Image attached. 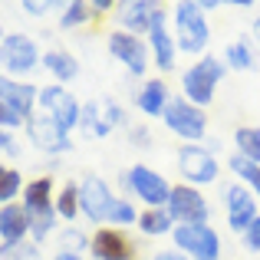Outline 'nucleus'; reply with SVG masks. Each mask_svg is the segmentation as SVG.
Here are the masks:
<instances>
[{
	"instance_id": "ea45409f",
	"label": "nucleus",
	"mask_w": 260,
	"mask_h": 260,
	"mask_svg": "<svg viewBox=\"0 0 260 260\" xmlns=\"http://www.w3.org/2000/svg\"><path fill=\"white\" fill-rule=\"evenodd\" d=\"M53 260H83V257H79V254H56Z\"/></svg>"
},
{
	"instance_id": "4be33fe9",
	"label": "nucleus",
	"mask_w": 260,
	"mask_h": 260,
	"mask_svg": "<svg viewBox=\"0 0 260 260\" xmlns=\"http://www.w3.org/2000/svg\"><path fill=\"white\" fill-rule=\"evenodd\" d=\"M254 63H257V53H254V43L247 37H237L224 46V66L228 70L247 73V70H254Z\"/></svg>"
},
{
	"instance_id": "a19ab883",
	"label": "nucleus",
	"mask_w": 260,
	"mask_h": 260,
	"mask_svg": "<svg viewBox=\"0 0 260 260\" xmlns=\"http://www.w3.org/2000/svg\"><path fill=\"white\" fill-rule=\"evenodd\" d=\"M254 37H257V43H260V17H257V23H254Z\"/></svg>"
},
{
	"instance_id": "b1692460",
	"label": "nucleus",
	"mask_w": 260,
	"mask_h": 260,
	"mask_svg": "<svg viewBox=\"0 0 260 260\" xmlns=\"http://www.w3.org/2000/svg\"><path fill=\"white\" fill-rule=\"evenodd\" d=\"M234 148L241 158L260 165V125H241L234 132Z\"/></svg>"
},
{
	"instance_id": "6e6552de",
	"label": "nucleus",
	"mask_w": 260,
	"mask_h": 260,
	"mask_svg": "<svg viewBox=\"0 0 260 260\" xmlns=\"http://www.w3.org/2000/svg\"><path fill=\"white\" fill-rule=\"evenodd\" d=\"M178 172H181L184 184L191 188H204V184H214L221 175L214 152H208L204 145H181L178 148Z\"/></svg>"
},
{
	"instance_id": "f03ea898",
	"label": "nucleus",
	"mask_w": 260,
	"mask_h": 260,
	"mask_svg": "<svg viewBox=\"0 0 260 260\" xmlns=\"http://www.w3.org/2000/svg\"><path fill=\"white\" fill-rule=\"evenodd\" d=\"M172 37H175L178 50L191 53V56L208 50L211 23H208V13L201 10L198 0H181V4L172 7Z\"/></svg>"
},
{
	"instance_id": "c85d7f7f",
	"label": "nucleus",
	"mask_w": 260,
	"mask_h": 260,
	"mask_svg": "<svg viewBox=\"0 0 260 260\" xmlns=\"http://www.w3.org/2000/svg\"><path fill=\"white\" fill-rule=\"evenodd\" d=\"M86 20H92V13H89V4H83V0H73V4L63 7L59 26H63V30H73V26H83Z\"/></svg>"
},
{
	"instance_id": "4468645a",
	"label": "nucleus",
	"mask_w": 260,
	"mask_h": 260,
	"mask_svg": "<svg viewBox=\"0 0 260 260\" xmlns=\"http://www.w3.org/2000/svg\"><path fill=\"white\" fill-rule=\"evenodd\" d=\"M168 10H155L152 17V26H148V50H152V63L158 66L161 73L175 70V56H178V46H175V37H172V26H168Z\"/></svg>"
},
{
	"instance_id": "6ab92c4d",
	"label": "nucleus",
	"mask_w": 260,
	"mask_h": 260,
	"mask_svg": "<svg viewBox=\"0 0 260 260\" xmlns=\"http://www.w3.org/2000/svg\"><path fill=\"white\" fill-rule=\"evenodd\" d=\"M0 237L4 244H23L30 237V214L23 211V204H4L0 208Z\"/></svg>"
},
{
	"instance_id": "473e14b6",
	"label": "nucleus",
	"mask_w": 260,
	"mask_h": 260,
	"mask_svg": "<svg viewBox=\"0 0 260 260\" xmlns=\"http://www.w3.org/2000/svg\"><path fill=\"white\" fill-rule=\"evenodd\" d=\"M244 247H247L250 254H260V214L254 217V224L244 231Z\"/></svg>"
},
{
	"instance_id": "c9c22d12",
	"label": "nucleus",
	"mask_w": 260,
	"mask_h": 260,
	"mask_svg": "<svg viewBox=\"0 0 260 260\" xmlns=\"http://www.w3.org/2000/svg\"><path fill=\"white\" fill-rule=\"evenodd\" d=\"M112 7H115L112 0H95V4H89V13H92V17H106Z\"/></svg>"
},
{
	"instance_id": "2f4dec72",
	"label": "nucleus",
	"mask_w": 260,
	"mask_h": 260,
	"mask_svg": "<svg viewBox=\"0 0 260 260\" xmlns=\"http://www.w3.org/2000/svg\"><path fill=\"white\" fill-rule=\"evenodd\" d=\"M102 115H106V122L109 125H125V109L119 106V102H112V99H102Z\"/></svg>"
},
{
	"instance_id": "4c0bfd02",
	"label": "nucleus",
	"mask_w": 260,
	"mask_h": 260,
	"mask_svg": "<svg viewBox=\"0 0 260 260\" xmlns=\"http://www.w3.org/2000/svg\"><path fill=\"white\" fill-rule=\"evenodd\" d=\"M152 260H188V257H184L181 250H175V247H172V250H158V254H155Z\"/></svg>"
},
{
	"instance_id": "a878e982",
	"label": "nucleus",
	"mask_w": 260,
	"mask_h": 260,
	"mask_svg": "<svg viewBox=\"0 0 260 260\" xmlns=\"http://www.w3.org/2000/svg\"><path fill=\"white\" fill-rule=\"evenodd\" d=\"M228 168H231L237 178H241L244 188L254 191V198H260V165H254V161H247V158H241V155L234 152V155L228 158Z\"/></svg>"
},
{
	"instance_id": "c756f323",
	"label": "nucleus",
	"mask_w": 260,
	"mask_h": 260,
	"mask_svg": "<svg viewBox=\"0 0 260 260\" xmlns=\"http://www.w3.org/2000/svg\"><path fill=\"white\" fill-rule=\"evenodd\" d=\"M83 250H89V237L79 228H66L59 234V254H79L83 257Z\"/></svg>"
},
{
	"instance_id": "2eb2a0df",
	"label": "nucleus",
	"mask_w": 260,
	"mask_h": 260,
	"mask_svg": "<svg viewBox=\"0 0 260 260\" xmlns=\"http://www.w3.org/2000/svg\"><path fill=\"white\" fill-rule=\"evenodd\" d=\"M224 211H228V228L237 231V234H244L260 214L254 191L244 188V184H228L224 188Z\"/></svg>"
},
{
	"instance_id": "79ce46f5",
	"label": "nucleus",
	"mask_w": 260,
	"mask_h": 260,
	"mask_svg": "<svg viewBox=\"0 0 260 260\" xmlns=\"http://www.w3.org/2000/svg\"><path fill=\"white\" fill-rule=\"evenodd\" d=\"M4 37H7V33H4V30H0V43H4Z\"/></svg>"
},
{
	"instance_id": "ddd939ff",
	"label": "nucleus",
	"mask_w": 260,
	"mask_h": 260,
	"mask_svg": "<svg viewBox=\"0 0 260 260\" xmlns=\"http://www.w3.org/2000/svg\"><path fill=\"white\" fill-rule=\"evenodd\" d=\"M26 135H30V142L40 148V152H46V155H63V152L73 148L70 132H66L56 119H50L46 112L30 115V122H26Z\"/></svg>"
},
{
	"instance_id": "aec40b11",
	"label": "nucleus",
	"mask_w": 260,
	"mask_h": 260,
	"mask_svg": "<svg viewBox=\"0 0 260 260\" xmlns=\"http://www.w3.org/2000/svg\"><path fill=\"white\" fill-rule=\"evenodd\" d=\"M168 102H172V95H168L165 79H148V83H142L139 95H135L139 112L148 115V119H161V115H165V109H168Z\"/></svg>"
},
{
	"instance_id": "f3484780",
	"label": "nucleus",
	"mask_w": 260,
	"mask_h": 260,
	"mask_svg": "<svg viewBox=\"0 0 260 260\" xmlns=\"http://www.w3.org/2000/svg\"><path fill=\"white\" fill-rule=\"evenodd\" d=\"M37 95L40 89L23 83V79H10V76H0V102L13 112V119L20 122H30L33 106H37Z\"/></svg>"
},
{
	"instance_id": "9b49d317",
	"label": "nucleus",
	"mask_w": 260,
	"mask_h": 260,
	"mask_svg": "<svg viewBox=\"0 0 260 260\" xmlns=\"http://www.w3.org/2000/svg\"><path fill=\"white\" fill-rule=\"evenodd\" d=\"M122 184H125L132 194H139L148 208H165L168 194H172V184L148 165H132L125 175H122Z\"/></svg>"
},
{
	"instance_id": "f257e3e1",
	"label": "nucleus",
	"mask_w": 260,
	"mask_h": 260,
	"mask_svg": "<svg viewBox=\"0 0 260 260\" xmlns=\"http://www.w3.org/2000/svg\"><path fill=\"white\" fill-rule=\"evenodd\" d=\"M79 211L99 228H132L139 224V211L128 198H115L106 178L86 175L79 181Z\"/></svg>"
},
{
	"instance_id": "7ed1b4c3",
	"label": "nucleus",
	"mask_w": 260,
	"mask_h": 260,
	"mask_svg": "<svg viewBox=\"0 0 260 260\" xmlns=\"http://www.w3.org/2000/svg\"><path fill=\"white\" fill-rule=\"evenodd\" d=\"M53 178L40 175L23 184V211L30 214V237L33 244H43L56 231V204H53Z\"/></svg>"
},
{
	"instance_id": "dca6fc26",
	"label": "nucleus",
	"mask_w": 260,
	"mask_h": 260,
	"mask_svg": "<svg viewBox=\"0 0 260 260\" xmlns=\"http://www.w3.org/2000/svg\"><path fill=\"white\" fill-rule=\"evenodd\" d=\"M89 250L95 260H135V241H128L125 231L119 228H99L89 237Z\"/></svg>"
},
{
	"instance_id": "58836bf2",
	"label": "nucleus",
	"mask_w": 260,
	"mask_h": 260,
	"mask_svg": "<svg viewBox=\"0 0 260 260\" xmlns=\"http://www.w3.org/2000/svg\"><path fill=\"white\" fill-rule=\"evenodd\" d=\"M132 139H135V145H148V128H132Z\"/></svg>"
},
{
	"instance_id": "e433bc0d",
	"label": "nucleus",
	"mask_w": 260,
	"mask_h": 260,
	"mask_svg": "<svg viewBox=\"0 0 260 260\" xmlns=\"http://www.w3.org/2000/svg\"><path fill=\"white\" fill-rule=\"evenodd\" d=\"M13 125H20V119H13V112L0 102V128H13Z\"/></svg>"
},
{
	"instance_id": "72a5a7b5",
	"label": "nucleus",
	"mask_w": 260,
	"mask_h": 260,
	"mask_svg": "<svg viewBox=\"0 0 260 260\" xmlns=\"http://www.w3.org/2000/svg\"><path fill=\"white\" fill-rule=\"evenodd\" d=\"M0 152H7V155H17L20 148L13 145V135L7 132V128H0Z\"/></svg>"
},
{
	"instance_id": "5701e85b",
	"label": "nucleus",
	"mask_w": 260,
	"mask_h": 260,
	"mask_svg": "<svg viewBox=\"0 0 260 260\" xmlns=\"http://www.w3.org/2000/svg\"><path fill=\"white\" fill-rule=\"evenodd\" d=\"M135 228L142 231L145 237H161V234H172L175 231V221L168 214V208H148L139 214V224Z\"/></svg>"
},
{
	"instance_id": "39448f33",
	"label": "nucleus",
	"mask_w": 260,
	"mask_h": 260,
	"mask_svg": "<svg viewBox=\"0 0 260 260\" xmlns=\"http://www.w3.org/2000/svg\"><path fill=\"white\" fill-rule=\"evenodd\" d=\"M0 63H4V76L20 79L26 73H33L43 63V53H40L37 40L26 37V33H7L4 43H0Z\"/></svg>"
},
{
	"instance_id": "412c9836",
	"label": "nucleus",
	"mask_w": 260,
	"mask_h": 260,
	"mask_svg": "<svg viewBox=\"0 0 260 260\" xmlns=\"http://www.w3.org/2000/svg\"><path fill=\"white\" fill-rule=\"evenodd\" d=\"M40 66H46V70L56 76L59 86H63V83H73V79L79 76L76 56H73V53H66V50H46V53H43V63H40Z\"/></svg>"
},
{
	"instance_id": "20e7f679",
	"label": "nucleus",
	"mask_w": 260,
	"mask_h": 260,
	"mask_svg": "<svg viewBox=\"0 0 260 260\" xmlns=\"http://www.w3.org/2000/svg\"><path fill=\"white\" fill-rule=\"evenodd\" d=\"M224 76H228L224 59L208 56V53H204V59H198L194 66H188V70H184V76H181V95L191 102V106L208 109L211 102H214L217 86H221Z\"/></svg>"
},
{
	"instance_id": "a211bd4d",
	"label": "nucleus",
	"mask_w": 260,
	"mask_h": 260,
	"mask_svg": "<svg viewBox=\"0 0 260 260\" xmlns=\"http://www.w3.org/2000/svg\"><path fill=\"white\" fill-rule=\"evenodd\" d=\"M155 10H158V4H152V0H128V4H119L115 20H119V26L125 33H135V37H139V33H148Z\"/></svg>"
},
{
	"instance_id": "9d476101",
	"label": "nucleus",
	"mask_w": 260,
	"mask_h": 260,
	"mask_svg": "<svg viewBox=\"0 0 260 260\" xmlns=\"http://www.w3.org/2000/svg\"><path fill=\"white\" fill-rule=\"evenodd\" d=\"M168 214H172L175 228L178 224H208L211 217V204L201 194V188H191V184H172V194H168Z\"/></svg>"
},
{
	"instance_id": "bb28decb",
	"label": "nucleus",
	"mask_w": 260,
	"mask_h": 260,
	"mask_svg": "<svg viewBox=\"0 0 260 260\" xmlns=\"http://www.w3.org/2000/svg\"><path fill=\"white\" fill-rule=\"evenodd\" d=\"M53 204H56V214L63 217V221H76V214H79V184L66 181L63 188H59V194L53 198Z\"/></svg>"
},
{
	"instance_id": "423d86ee",
	"label": "nucleus",
	"mask_w": 260,
	"mask_h": 260,
	"mask_svg": "<svg viewBox=\"0 0 260 260\" xmlns=\"http://www.w3.org/2000/svg\"><path fill=\"white\" fill-rule=\"evenodd\" d=\"M175 250L188 260H221V237L211 224H178L172 231Z\"/></svg>"
},
{
	"instance_id": "f704fd0d",
	"label": "nucleus",
	"mask_w": 260,
	"mask_h": 260,
	"mask_svg": "<svg viewBox=\"0 0 260 260\" xmlns=\"http://www.w3.org/2000/svg\"><path fill=\"white\" fill-rule=\"evenodd\" d=\"M20 7H23V10L30 13V17H43V13L50 10V4H37V0H23Z\"/></svg>"
},
{
	"instance_id": "1a4fd4ad",
	"label": "nucleus",
	"mask_w": 260,
	"mask_h": 260,
	"mask_svg": "<svg viewBox=\"0 0 260 260\" xmlns=\"http://www.w3.org/2000/svg\"><path fill=\"white\" fill-rule=\"evenodd\" d=\"M37 106L43 109L50 119H56L66 132H70V128H79V119H83V102H79L66 86H59V83L43 86V89H40V95H37Z\"/></svg>"
},
{
	"instance_id": "cd10ccee",
	"label": "nucleus",
	"mask_w": 260,
	"mask_h": 260,
	"mask_svg": "<svg viewBox=\"0 0 260 260\" xmlns=\"http://www.w3.org/2000/svg\"><path fill=\"white\" fill-rule=\"evenodd\" d=\"M20 172L17 168H7V165H0V208L4 204H13L17 201V194H20Z\"/></svg>"
},
{
	"instance_id": "0eeeda50",
	"label": "nucleus",
	"mask_w": 260,
	"mask_h": 260,
	"mask_svg": "<svg viewBox=\"0 0 260 260\" xmlns=\"http://www.w3.org/2000/svg\"><path fill=\"white\" fill-rule=\"evenodd\" d=\"M161 122L168 125V132H175L178 139H184V142H201L204 132H208V115H204V109L191 106L184 95H178V99L168 102Z\"/></svg>"
},
{
	"instance_id": "393cba45",
	"label": "nucleus",
	"mask_w": 260,
	"mask_h": 260,
	"mask_svg": "<svg viewBox=\"0 0 260 260\" xmlns=\"http://www.w3.org/2000/svg\"><path fill=\"white\" fill-rule=\"evenodd\" d=\"M79 128L89 135V139H102V135L112 132V125L102 115V102H86L83 106V119H79Z\"/></svg>"
},
{
	"instance_id": "7c9ffc66",
	"label": "nucleus",
	"mask_w": 260,
	"mask_h": 260,
	"mask_svg": "<svg viewBox=\"0 0 260 260\" xmlns=\"http://www.w3.org/2000/svg\"><path fill=\"white\" fill-rule=\"evenodd\" d=\"M0 260H40L37 244H4L0 247Z\"/></svg>"
},
{
	"instance_id": "f8f14e48",
	"label": "nucleus",
	"mask_w": 260,
	"mask_h": 260,
	"mask_svg": "<svg viewBox=\"0 0 260 260\" xmlns=\"http://www.w3.org/2000/svg\"><path fill=\"white\" fill-rule=\"evenodd\" d=\"M106 43H109V53H112L132 76H145L148 73V43L142 37L125 33V30H112Z\"/></svg>"
}]
</instances>
